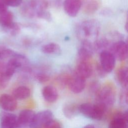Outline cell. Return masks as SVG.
I'll return each mask as SVG.
<instances>
[{"label": "cell", "instance_id": "obj_1", "mask_svg": "<svg viewBox=\"0 0 128 128\" xmlns=\"http://www.w3.org/2000/svg\"><path fill=\"white\" fill-rule=\"evenodd\" d=\"M100 30L99 22L96 20H88L80 24L76 29L78 37L82 41L92 42L96 40Z\"/></svg>", "mask_w": 128, "mask_h": 128}, {"label": "cell", "instance_id": "obj_2", "mask_svg": "<svg viewBox=\"0 0 128 128\" xmlns=\"http://www.w3.org/2000/svg\"><path fill=\"white\" fill-rule=\"evenodd\" d=\"M48 6L46 0H26L22 4L20 12L26 18H34L38 17L40 12L46 10Z\"/></svg>", "mask_w": 128, "mask_h": 128}, {"label": "cell", "instance_id": "obj_3", "mask_svg": "<svg viewBox=\"0 0 128 128\" xmlns=\"http://www.w3.org/2000/svg\"><path fill=\"white\" fill-rule=\"evenodd\" d=\"M106 109L104 106L98 103H84L78 106L79 112L87 118L96 120H101Z\"/></svg>", "mask_w": 128, "mask_h": 128}, {"label": "cell", "instance_id": "obj_4", "mask_svg": "<svg viewBox=\"0 0 128 128\" xmlns=\"http://www.w3.org/2000/svg\"><path fill=\"white\" fill-rule=\"evenodd\" d=\"M97 102L106 108L112 106L116 100V92L114 88L110 84L100 87L96 92Z\"/></svg>", "mask_w": 128, "mask_h": 128}, {"label": "cell", "instance_id": "obj_5", "mask_svg": "<svg viewBox=\"0 0 128 128\" xmlns=\"http://www.w3.org/2000/svg\"><path fill=\"white\" fill-rule=\"evenodd\" d=\"M116 60L113 54L108 50L101 51L100 53V64L106 74L111 72L114 70Z\"/></svg>", "mask_w": 128, "mask_h": 128}, {"label": "cell", "instance_id": "obj_6", "mask_svg": "<svg viewBox=\"0 0 128 128\" xmlns=\"http://www.w3.org/2000/svg\"><path fill=\"white\" fill-rule=\"evenodd\" d=\"M53 114L49 110H46L35 114L30 124V128H42L52 119Z\"/></svg>", "mask_w": 128, "mask_h": 128}, {"label": "cell", "instance_id": "obj_7", "mask_svg": "<svg viewBox=\"0 0 128 128\" xmlns=\"http://www.w3.org/2000/svg\"><path fill=\"white\" fill-rule=\"evenodd\" d=\"M109 51L111 52L116 59L124 61L128 57V45L124 40H118L110 46Z\"/></svg>", "mask_w": 128, "mask_h": 128}, {"label": "cell", "instance_id": "obj_8", "mask_svg": "<svg viewBox=\"0 0 128 128\" xmlns=\"http://www.w3.org/2000/svg\"><path fill=\"white\" fill-rule=\"evenodd\" d=\"M94 50L92 42L82 41L78 50V61H90L92 58Z\"/></svg>", "mask_w": 128, "mask_h": 128}, {"label": "cell", "instance_id": "obj_9", "mask_svg": "<svg viewBox=\"0 0 128 128\" xmlns=\"http://www.w3.org/2000/svg\"><path fill=\"white\" fill-rule=\"evenodd\" d=\"M92 66L90 61H78L74 74L86 80L92 76Z\"/></svg>", "mask_w": 128, "mask_h": 128}, {"label": "cell", "instance_id": "obj_10", "mask_svg": "<svg viewBox=\"0 0 128 128\" xmlns=\"http://www.w3.org/2000/svg\"><path fill=\"white\" fill-rule=\"evenodd\" d=\"M86 80L74 74L72 76H70L68 86L72 92L78 94L84 90L86 86Z\"/></svg>", "mask_w": 128, "mask_h": 128}, {"label": "cell", "instance_id": "obj_11", "mask_svg": "<svg viewBox=\"0 0 128 128\" xmlns=\"http://www.w3.org/2000/svg\"><path fill=\"white\" fill-rule=\"evenodd\" d=\"M81 8V0H65L64 8L66 13L70 17L76 16Z\"/></svg>", "mask_w": 128, "mask_h": 128}, {"label": "cell", "instance_id": "obj_12", "mask_svg": "<svg viewBox=\"0 0 128 128\" xmlns=\"http://www.w3.org/2000/svg\"><path fill=\"white\" fill-rule=\"evenodd\" d=\"M0 106L6 111L12 112L16 109L17 102L13 96L3 94L0 96Z\"/></svg>", "mask_w": 128, "mask_h": 128}, {"label": "cell", "instance_id": "obj_13", "mask_svg": "<svg viewBox=\"0 0 128 128\" xmlns=\"http://www.w3.org/2000/svg\"><path fill=\"white\" fill-rule=\"evenodd\" d=\"M128 112H120L114 116L110 122L108 128H127Z\"/></svg>", "mask_w": 128, "mask_h": 128}, {"label": "cell", "instance_id": "obj_14", "mask_svg": "<svg viewBox=\"0 0 128 128\" xmlns=\"http://www.w3.org/2000/svg\"><path fill=\"white\" fill-rule=\"evenodd\" d=\"M1 128H17L18 126V117L14 114H4L2 118Z\"/></svg>", "mask_w": 128, "mask_h": 128}, {"label": "cell", "instance_id": "obj_15", "mask_svg": "<svg viewBox=\"0 0 128 128\" xmlns=\"http://www.w3.org/2000/svg\"><path fill=\"white\" fill-rule=\"evenodd\" d=\"M35 114L34 111L30 110H24L20 112L18 117V126L22 127L30 124Z\"/></svg>", "mask_w": 128, "mask_h": 128}, {"label": "cell", "instance_id": "obj_16", "mask_svg": "<svg viewBox=\"0 0 128 128\" xmlns=\"http://www.w3.org/2000/svg\"><path fill=\"white\" fill-rule=\"evenodd\" d=\"M100 5V0H81V7L84 12L88 14L94 13Z\"/></svg>", "mask_w": 128, "mask_h": 128}, {"label": "cell", "instance_id": "obj_17", "mask_svg": "<svg viewBox=\"0 0 128 128\" xmlns=\"http://www.w3.org/2000/svg\"><path fill=\"white\" fill-rule=\"evenodd\" d=\"M42 95L44 99L48 102H56L58 96L56 88L51 86H46L42 88Z\"/></svg>", "mask_w": 128, "mask_h": 128}, {"label": "cell", "instance_id": "obj_18", "mask_svg": "<svg viewBox=\"0 0 128 128\" xmlns=\"http://www.w3.org/2000/svg\"><path fill=\"white\" fill-rule=\"evenodd\" d=\"M30 94V90L26 86H20L16 88L12 92L13 96L18 100L26 99L29 97Z\"/></svg>", "mask_w": 128, "mask_h": 128}, {"label": "cell", "instance_id": "obj_19", "mask_svg": "<svg viewBox=\"0 0 128 128\" xmlns=\"http://www.w3.org/2000/svg\"><path fill=\"white\" fill-rule=\"evenodd\" d=\"M14 16L12 12L7 10L0 14V25L5 30L14 22Z\"/></svg>", "mask_w": 128, "mask_h": 128}, {"label": "cell", "instance_id": "obj_20", "mask_svg": "<svg viewBox=\"0 0 128 128\" xmlns=\"http://www.w3.org/2000/svg\"><path fill=\"white\" fill-rule=\"evenodd\" d=\"M41 51L46 54H59L61 52V48L58 44L50 42L42 46L41 48Z\"/></svg>", "mask_w": 128, "mask_h": 128}, {"label": "cell", "instance_id": "obj_21", "mask_svg": "<svg viewBox=\"0 0 128 128\" xmlns=\"http://www.w3.org/2000/svg\"><path fill=\"white\" fill-rule=\"evenodd\" d=\"M116 77L119 83L125 88H126L128 84V70L126 67L120 68L116 74Z\"/></svg>", "mask_w": 128, "mask_h": 128}, {"label": "cell", "instance_id": "obj_22", "mask_svg": "<svg viewBox=\"0 0 128 128\" xmlns=\"http://www.w3.org/2000/svg\"><path fill=\"white\" fill-rule=\"evenodd\" d=\"M78 111V106L72 104H66L63 108L64 114L68 118L74 116Z\"/></svg>", "mask_w": 128, "mask_h": 128}, {"label": "cell", "instance_id": "obj_23", "mask_svg": "<svg viewBox=\"0 0 128 128\" xmlns=\"http://www.w3.org/2000/svg\"><path fill=\"white\" fill-rule=\"evenodd\" d=\"M14 54L15 52L12 50L4 47H0V62H2L6 58H11Z\"/></svg>", "mask_w": 128, "mask_h": 128}, {"label": "cell", "instance_id": "obj_24", "mask_svg": "<svg viewBox=\"0 0 128 128\" xmlns=\"http://www.w3.org/2000/svg\"><path fill=\"white\" fill-rule=\"evenodd\" d=\"M4 30L12 36H16L19 33L20 31V26L17 23L14 22L10 26Z\"/></svg>", "mask_w": 128, "mask_h": 128}, {"label": "cell", "instance_id": "obj_25", "mask_svg": "<svg viewBox=\"0 0 128 128\" xmlns=\"http://www.w3.org/2000/svg\"><path fill=\"white\" fill-rule=\"evenodd\" d=\"M37 18L44 20L48 22L51 21L52 19L50 13L48 11L46 10L40 12V14H38Z\"/></svg>", "mask_w": 128, "mask_h": 128}, {"label": "cell", "instance_id": "obj_26", "mask_svg": "<svg viewBox=\"0 0 128 128\" xmlns=\"http://www.w3.org/2000/svg\"><path fill=\"white\" fill-rule=\"evenodd\" d=\"M36 78L40 82H45L50 79L49 76L44 73H38L36 74Z\"/></svg>", "mask_w": 128, "mask_h": 128}, {"label": "cell", "instance_id": "obj_27", "mask_svg": "<svg viewBox=\"0 0 128 128\" xmlns=\"http://www.w3.org/2000/svg\"><path fill=\"white\" fill-rule=\"evenodd\" d=\"M44 128H62L60 123L55 120H51L44 126Z\"/></svg>", "mask_w": 128, "mask_h": 128}, {"label": "cell", "instance_id": "obj_28", "mask_svg": "<svg viewBox=\"0 0 128 128\" xmlns=\"http://www.w3.org/2000/svg\"><path fill=\"white\" fill-rule=\"evenodd\" d=\"M4 2L8 6L16 7L22 4V0H4Z\"/></svg>", "mask_w": 128, "mask_h": 128}, {"label": "cell", "instance_id": "obj_29", "mask_svg": "<svg viewBox=\"0 0 128 128\" xmlns=\"http://www.w3.org/2000/svg\"><path fill=\"white\" fill-rule=\"evenodd\" d=\"M8 6L4 0H0V14L8 10Z\"/></svg>", "mask_w": 128, "mask_h": 128}, {"label": "cell", "instance_id": "obj_30", "mask_svg": "<svg viewBox=\"0 0 128 128\" xmlns=\"http://www.w3.org/2000/svg\"><path fill=\"white\" fill-rule=\"evenodd\" d=\"M127 90H124L121 96V100L123 102L124 104H127V101H128V98H127Z\"/></svg>", "mask_w": 128, "mask_h": 128}, {"label": "cell", "instance_id": "obj_31", "mask_svg": "<svg viewBox=\"0 0 128 128\" xmlns=\"http://www.w3.org/2000/svg\"><path fill=\"white\" fill-rule=\"evenodd\" d=\"M83 128H96L94 127V126L92 124H88L85 126H84Z\"/></svg>", "mask_w": 128, "mask_h": 128}, {"label": "cell", "instance_id": "obj_32", "mask_svg": "<svg viewBox=\"0 0 128 128\" xmlns=\"http://www.w3.org/2000/svg\"><path fill=\"white\" fill-rule=\"evenodd\" d=\"M5 86H4L2 80H1V79L0 78V88H4Z\"/></svg>", "mask_w": 128, "mask_h": 128}]
</instances>
